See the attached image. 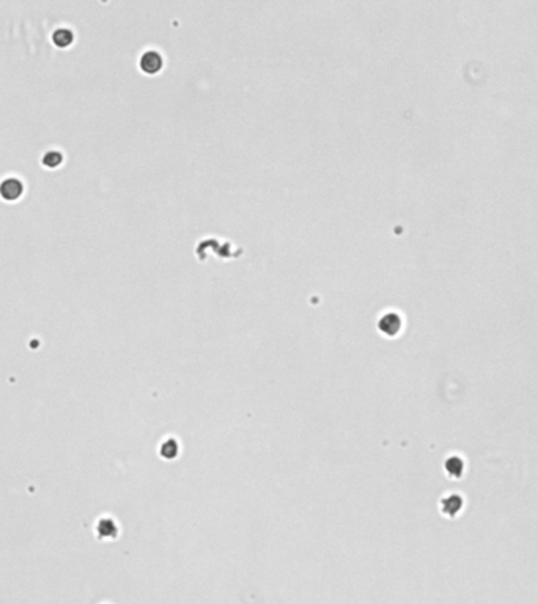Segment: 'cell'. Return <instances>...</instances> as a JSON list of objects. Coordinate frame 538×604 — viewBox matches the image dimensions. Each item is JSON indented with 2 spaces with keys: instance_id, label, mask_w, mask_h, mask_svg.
<instances>
[{
  "instance_id": "obj_1",
  "label": "cell",
  "mask_w": 538,
  "mask_h": 604,
  "mask_svg": "<svg viewBox=\"0 0 538 604\" xmlns=\"http://www.w3.org/2000/svg\"><path fill=\"white\" fill-rule=\"evenodd\" d=\"M22 183L16 178H7L0 184V195L5 200H16L22 194Z\"/></svg>"
},
{
  "instance_id": "obj_2",
  "label": "cell",
  "mask_w": 538,
  "mask_h": 604,
  "mask_svg": "<svg viewBox=\"0 0 538 604\" xmlns=\"http://www.w3.org/2000/svg\"><path fill=\"white\" fill-rule=\"evenodd\" d=\"M52 40H54V43H55L59 47H66V46L71 44V41H72V33H71L68 29H59V30L52 35Z\"/></svg>"
},
{
  "instance_id": "obj_3",
  "label": "cell",
  "mask_w": 538,
  "mask_h": 604,
  "mask_svg": "<svg viewBox=\"0 0 538 604\" xmlns=\"http://www.w3.org/2000/svg\"><path fill=\"white\" fill-rule=\"evenodd\" d=\"M443 508L447 515H455L461 508V499L458 496H449L443 502Z\"/></svg>"
},
{
  "instance_id": "obj_4",
  "label": "cell",
  "mask_w": 538,
  "mask_h": 604,
  "mask_svg": "<svg viewBox=\"0 0 538 604\" xmlns=\"http://www.w3.org/2000/svg\"><path fill=\"white\" fill-rule=\"evenodd\" d=\"M60 162H62V155L57 153V151H49L43 158V164L46 167H57Z\"/></svg>"
},
{
  "instance_id": "obj_5",
  "label": "cell",
  "mask_w": 538,
  "mask_h": 604,
  "mask_svg": "<svg viewBox=\"0 0 538 604\" xmlns=\"http://www.w3.org/2000/svg\"><path fill=\"white\" fill-rule=\"evenodd\" d=\"M447 470H449V474L450 475H453V477H459L461 475V472H463V461L459 460V458H450L449 461H447Z\"/></svg>"
},
{
  "instance_id": "obj_6",
  "label": "cell",
  "mask_w": 538,
  "mask_h": 604,
  "mask_svg": "<svg viewBox=\"0 0 538 604\" xmlns=\"http://www.w3.org/2000/svg\"><path fill=\"white\" fill-rule=\"evenodd\" d=\"M168 451H172V457H175V455H177V451H178V445H177V442H175V445H174V447H168V442H165V444L162 445V455H164V457H168Z\"/></svg>"
}]
</instances>
